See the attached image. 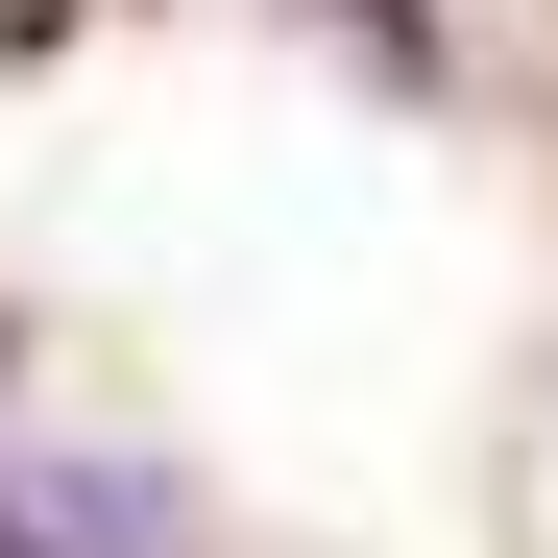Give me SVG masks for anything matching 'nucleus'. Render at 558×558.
<instances>
[{
    "label": "nucleus",
    "mask_w": 558,
    "mask_h": 558,
    "mask_svg": "<svg viewBox=\"0 0 558 558\" xmlns=\"http://www.w3.org/2000/svg\"><path fill=\"white\" fill-rule=\"evenodd\" d=\"M316 25H340L364 73H437V0H316Z\"/></svg>",
    "instance_id": "obj_2"
},
{
    "label": "nucleus",
    "mask_w": 558,
    "mask_h": 558,
    "mask_svg": "<svg viewBox=\"0 0 558 558\" xmlns=\"http://www.w3.org/2000/svg\"><path fill=\"white\" fill-rule=\"evenodd\" d=\"M0 558H195V486H170V461H73V437H0Z\"/></svg>",
    "instance_id": "obj_1"
}]
</instances>
